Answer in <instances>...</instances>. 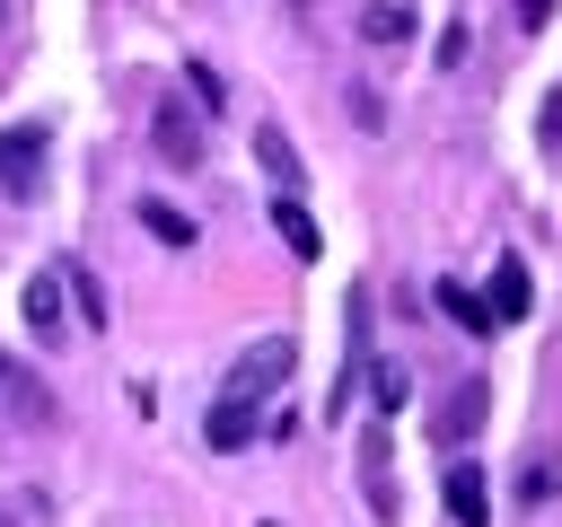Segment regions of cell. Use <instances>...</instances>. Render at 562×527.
<instances>
[{
	"instance_id": "cell-7",
	"label": "cell",
	"mask_w": 562,
	"mask_h": 527,
	"mask_svg": "<svg viewBox=\"0 0 562 527\" xmlns=\"http://www.w3.org/2000/svg\"><path fill=\"white\" fill-rule=\"evenodd\" d=\"M439 492H448V518H457V527H483V518H492V474H483V466H465V457H457Z\"/></svg>"
},
{
	"instance_id": "cell-15",
	"label": "cell",
	"mask_w": 562,
	"mask_h": 527,
	"mask_svg": "<svg viewBox=\"0 0 562 527\" xmlns=\"http://www.w3.org/2000/svg\"><path fill=\"white\" fill-rule=\"evenodd\" d=\"M140 228H149V237H158V246H193V220H184V211H176V202H158V193H149V202H140Z\"/></svg>"
},
{
	"instance_id": "cell-10",
	"label": "cell",
	"mask_w": 562,
	"mask_h": 527,
	"mask_svg": "<svg viewBox=\"0 0 562 527\" xmlns=\"http://www.w3.org/2000/svg\"><path fill=\"white\" fill-rule=\"evenodd\" d=\"M527 299H536V290H527V264H518V255H501V264H492V316H501V325H518V316H527Z\"/></svg>"
},
{
	"instance_id": "cell-9",
	"label": "cell",
	"mask_w": 562,
	"mask_h": 527,
	"mask_svg": "<svg viewBox=\"0 0 562 527\" xmlns=\"http://www.w3.org/2000/svg\"><path fill=\"white\" fill-rule=\"evenodd\" d=\"M272 228H281V246H290L299 264H316V246H325V237H316L307 202H299V193H281V184H272Z\"/></svg>"
},
{
	"instance_id": "cell-1",
	"label": "cell",
	"mask_w": 562,
	"mask_h": 527,
	"mask_svg": "<svg viewBox=\"0 0 562 527\" xmlns=\"http://www.w3.org/2000/svg\"><path fill=\"white\" fill-rule=\"evenodd\" d=\"M290 369H299V343H290V334H263V343H246V351L228 360V378H220V395H211V413H202L211 457H237V448L263 430V404L290 386Z\"/></svg>"
},
{
	"instance_id": "cell-2",
	"label": "cell",
	"mask_w": 562,
	"mask_h": 527,
	"mask_svg": "<svg viewBox=\"0 0 562 527\" xmlns=\"http://www.w3.org/2000/svg\"><path fill=\"white\" fill-rule=\"evenodd\" d=\"M53 176V132L44 123H9L0 132V202H35Z\"/></svg>"
},
{
	"instance_id": "cell-14",
	"label": "cell",
	"mask_w": 562,
	"mask_h": 527,
	"mask_svg": "<svg viewBox=\"0 0 562 527\" xmlns=\"http://www.w3.org/2000/svg\"><path fill=\"white\" fill-rule=\"evenodd\" d=\"M360 35H369V44H404V35H413V9H404V0H378V9H360Z\"/></svg>"
},
{
	"instance_id": "cell-20",
	"label": "cell",
	"mask_w": 562,
	"mask_h": 527,
	"mask_svg": "<svg viewBox=\"0 0 562 527\" xmlns=\"http://www.w3.org/2000/svg\"><path fill=\"white\" fill-rule=\"evenodd\" d=\"M0 18H9V9H0Z\"/></svg>"
},
{
	"instance_id": "cell-4",
	"label": "cell",
	"mask_w": 562,
	"mask_h": 527,
	"mask_svg": "<svg viewBox=\"0 0 562 527\" xmlns=\"http://www.w3.org/2000/svg\"><path fill=\"white\" fill-rule=\"evenodd\" d=\"M149 149L167 167H202V105L193 97H158L149 105Z\"/></svg>"
},
{
	"instance_id": "cell-13",
	"label": "cell",
	"mask_w": 562,
	"mask_h": 527,
	"mask_svg": "<svg viewBox=\"0 0 562 527\" xmlns=\"http://www.w3.org/2000/svg\"><path fill=\"white\" fill-rule=\"evenodd\" d=\"M404 386H413V378H404V360H378V351H369V404H378L386 422L404 413Z\"/></svg>"
},
{
	"instance_id": "cell-5",
	"label": "cell",
	"mask_w": 562,
	"mask_h": 527,
	"mask_svg": "<svg viewBox=\"0 0 562 527\" xmlns=\"http://www.w3.org/2000/svg\"><path fill=\"white\" fill-rule=\"evenodd\" d=\"M483 422H492V378H457V386H448V404H439V439H448V448H465Z\"/></svg>"
},
{
	"instance_id": "cell-11",
	"label": "cell",
	"mask_w": 562,
	"mask_h": 527,
	"mask_svg": "<svg viewBox=\"0 0 562 527\" xmlns=\"http://www.w3.org/2000/svg\"><path fill=\"white\" fill-rule=\"evenodd\" d=\"M255 158H263V176H272L281 193H299V149H290V132H281V123H263V132H255Z\"/></svg>"
},
{
	"instance_id": "cell-19",
	"label": "cell",
	"mask_w": 562,
	"mask_h": 527,
	"mask_svg": "<svg viewBox=\"0 0 562 527\" xmlns=\"http://www.w3.org/2000/svg\"><path fill=\"white\" fill-rule=\"evenodd\" d=\"M0 386H9V360H0Z\"/></svg>"
},
{
	"instance_id": "cell-16",
	"label": "cell",
	"mask_w": 562,
	"mask_h": 527,
	"mask_svg": "<svg viewBox=\"0 0 562 527\" xmlns=\"http://www.w3.org/2000/svg\"><path fill=\"white\" fill-rule=\"evenodd\" d=\"M184 97H193V105H211V114L228 105V88H220V70H211V61H184Z\"/></svg>"
},
{
	"instance_id": "cell-8",
	"label": "cell",
	"mask_w": 562,
	"mask_h": 527,
	"mask_svg": "<svg viewBox=\"0 0 562 527\" xmlns=\"http://www.w3.org/2000/svg\"><path fill=\"white\" fill-rule=\"evenodd\" d=\"M509 492H518L527 509H553V501H562V448H527V457H518V483H509Z\"/></svg>"
},
{
	"instance_id": "cell-17",
	"label": "cell",
	"mask_w": 562,
	"mask_h": 527,
	"mask_svg": "<svg viewBox=\"0 0 562 527\" xmlns=\"http://www.w3.org/2000/svg\"><path fill=\"white\" fill-rule=\"evenodd\" d=\"M544 18H553V0H518V26H527V35H536Z\"/></svg>"
},
{
	"instance_id": "cell-18",
	"label": "cell",
	"mask_w": 562,
	"mask_h": 527,
	"mask_svg": "<svg viewBox=\"0 0 562 527\" xmlns=\"http://www.w3.org/2000/svg\"><path fill=\"white\" fill-rule=\"evenodd\" d=\"M544 141H562V97H544Z\"/></svg>"
},
{
	"instance_id": "cell-3",
	"label": "cell",
	"mask_w": 562,
	"mask_h": 527,
	"mask_svg": "<svg viewBox=\"0 0 562 527\" xmlns=\"http://www.w3.org/2000/svg\"><path fill=\"white\" fill-rule=\"evenodd\" d=\"M360 501H369V518L378 527H395V430H386V413H369L360 422Z\"/></svg>"
},
{
	"instance_id": "cell-6",
	"label": "cell",
	"mask_w": 562,
	"mask_h": 527,
	"mask_svg": "<svg viewBox=\"0 0 562 527\" xmlns=\"http://www.w3.org/2000/svg\"><path fill=\"white\" fill-rule=\"evenodd\" d=\"M18 307H26V334H35V343H61V325H70V307H61V264H44Z\"/></svg>"
},
{
	"instance_id": "cell-12",
	"label": "cell",
	"mask_w": 562,
	"mask_h": 527,
	"mask_svg": "<svg viewBox=\"0 0 562 527\" xmlns=\"http://www.w3.org/2000/svg\"><path fill=\"white\" fill-rule=\"evenodd\" d=\"M439 307H448V316H457L474 343H492V325H501V316H492V299H474L465 281H439Z\"/></svg>"
}]
</instances>
